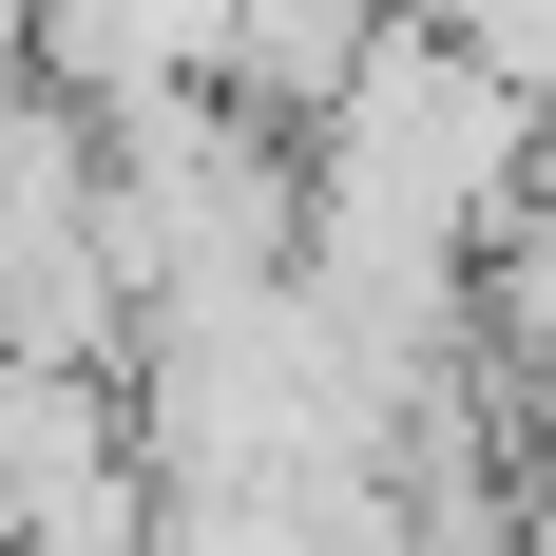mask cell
<instances>
[{"mask_svg": "<svg viewBox=\"0 0 556 556\" xmlns=\"http://www.w3.org/2000/svg\"><path fill=\"white\" fill-rule=\"evenodd\" d=\"M0 556H154V442L115 365L0 345Z\"/></svg>", "mask_w": 556, "mask_h": 556, "instance_id": "1", "label": "cell"}]
</instances>
